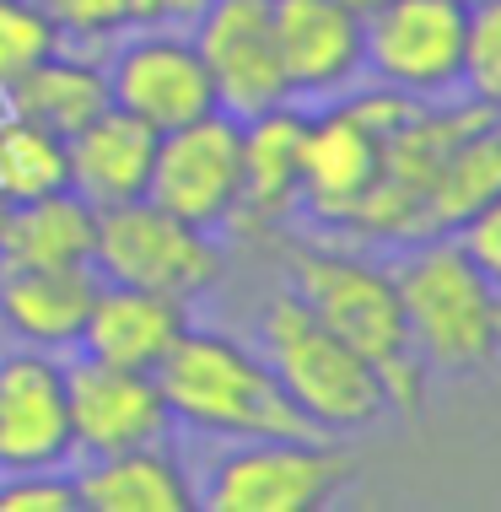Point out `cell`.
<instances>
[{"instance_id":"cell-1","label":"cell","mask_w":501,"mask_h":512,"mask_svg":"<svg viewBox=\"0 0 501 512\" xmlns=\"http://www.w3.org/2000/svg\"><path fill=\"white\" fill-rule=\"evenodd\" d=\"M286 292L313 308L324 324L340 335L351 351L378 372L388 410L421 415L426 405V378L405 329V308H399V286L394 270L367 265V259L345 254V248H324V243H297L286 248Z\"/></svg>"},{"instance_id":"cell-2","label":"cell","mask_w":501,"mask_h":512,"mask_svg":"<svg viewBox=\"0 0 501 512\" xmlns=\"http://www.w3.org/2000/svg\"><path fill=\"white\" fill-rule=\"evenodd\" d=\"M162 399L178 426L221 442H254V437H324L302 421V410L286 399L281 378L264 356L238 345L221 329H184L178 345L157 367Z\"/></svg>"},{"instance_id":"cell-3","label":"cell","mask_w":501,"mask_h":512,"mask_svg":"<svg viewBox=\"0 0 501 512\" xmlns=\"http://www.w3.org/2000/svg\"><path fill=\"white\" fill-rule=\"evenodd\" d=\"M405 248L410 254L394 265V286L421 367L442 378H469L491 367L501 356V292L480 275L453 232Z\"/></svg>"},{"instance_id":"cell-4","label":"cell","mask_w":501,"mask_h":512,"mask_svg":"<svg viewBox=\"0 0 501 512\" xmlns=\"http://www.w3.org/2000/svg\"><path fill=\"white\" fill-rule=\"evenodd\" d=\"M264 362L281 378L286 399L302 410V421L324 437L361 432L388 410V394L361 356L345 345L313 308H302L291 292L270 297L259 313Z\"/></svg>"},{"instance_id":"cell-5","label":"cell","mask_w":501,"mask_h":512,"mask_svg":"<svg viewBox=\"0 0 501 512\" xmlns=\"http://www.w3.org/2000/svg\"><path fill=\"white\" fill-rule=\"evenodd\" d=\"M410 103L394 87H372V92H340L329 98L318 114H308L302 130V211L318 227L351 232V221L361 216L372 184L383 168V141L399 119L410 114Z\"/></svg>"},{"instance_id":"cell-6","label":"cell","mask_w":501,"mask_h":512,"mask_svg":"<svg viewBox=\"0 0 501 512\" xmlns=\"http://www.w3.org/2000/svg\"><path fill=\"white\" fill-rule=\"evenodd\" d=\"M356 464L329 437H254L232 442L200 480L211 512H318L340 502Z\"/></svg>"},{"instance_id":"cell-7","label":"cell","mask_w":501,"mask_h":512,"mask_svg":"<svg viewBox=\"0 0 501 512\" xmlns=\"http://www.w3.org/2000/svg\"><path fill=\"white\" fill-rule=\"evenodd\" d=\"M97 281L141 286L178 302L205 297L221 281V243L194 221L162 211L157 200H124L97 211V248H92Z\"/></svg>"},{"instance_id":"cell-8","label":"cell","mask_w":501,"mask_h":512,"mask_svg":"<svg viewBox=\"0 0 501 512\" xmlns=\"http://www.w3.org/2000/svg\"><path fill=\"white\" fill-rule=\"evenodd\" d=\"M367 76L405 98H448L464 87L469 6L464 0H388L361 17Z\"/></svg>"},{"instance_id":"cell-9","label":"cell","mask_w":501,"mask_h":512,"mask_svg":"<svg viewBox=\"0 0 501 512\" xmlns=\"http://www.w3.org/2000/svg\"><path fill=\"white\" fill-rule=\"evenodd\" d=\"M238 189H243V119L211 108L205 119H189L178 130L157 135L146 200H157L162 211L216 232L238 211Z\"/></svg>"},{"instance_id":"cell-10","label":"cell","mask_w":501,"mask_h":512,"mask_svg":"<svg viewBox=\"0 0 501 512\" xmlns=\"http://www.w3.org/2000/svg\"><path fill=\"white\" fill-rule=\"evenodd\" d=\"M216 87V108L232 119H254L264 108L291 103L281 54H275L270 0H211L189 27Z\"/></svg>"},{"instance_id":"cell-11","label":"cell","mask_w":501,"mask_h":512,"mask_svg":"<svg viewBox=\"0 0 501 512\" xmlns=\"http://www.w3.org/2000/svg\"><path fill=\"white\" fill-rule=\"evenodd\" d=\"M108 71V103L135 114L151 130H178L216 108V87L189 33H135L114 49Z\"/></svg>"},{"instance_id":"cell-12","label":"cell","mask_w":501,"mask_h":512,"mask_svg":"<svg viewBox=\"0 0 501 512\" xmlns=\"http://www.w3.org/2000/svg\"><path fill=\"white\" fill-rule=\"evenodd\" d=\"M65 399H71V442L81 459L141 442H167L173 410L162 399L157 372L141 367H114V362H65Z\"/></svg>"},{"instance_id":"cell-13","label":"cell","mask_w":501,"mask_h":512,"mask_svg":"<svg viewBox=\"0 0 501 512\" xmlns=\"http://www.w3.org/2000/svg\"><path fill=\"white\" fill-rule=\"evenodd\" d=\"M270 27L291 103H329L367 76L361 17L340 0H270Z\"/></svg>"},{"instance_id":"cell-14","label":"cell","mask_w":501,"mask_h":512,"mask_svg":"<svg viewBox=\"0 0 501 512\" xmlns=\"http://www.w3.org/2000/svg\"><path fill=\"white\" fill-rule=\"evenodd\" d=\"M71 459L65 362L38 345H17L0 356V469H54Z\"/></svg>"},{"instance_id":"cell-15","label":"cell","mask_w":501,"mask_h":512,"mask_svg":"<svg viewBox=\"0 0 501 512\" xmlns=\"http://www.w3.org/2000/svg\"><path fill=\"white\" fill-rule=\"evenodd\" d=\"M302 130H308V108L281 103L264 114L243 119V189H238V211L227 227L259 232L281 227L302 200Z\"/></svg>"},{"instance_id":"cell-16","label":"cell","mask_w":501,"mask_h":512,"mask_svg":"<svg viewBox=\"0 0 501 512\" xmlns=\"http://www.w3.org/2000/svg\"><path fill=\"white\" fill-rule=\"evenodd\" d=\"M184 329H189V302L162 297V292H141V286L97 281V297H92L87 324H81L76 351L92 356V362L157 372L162 356L178 345Z\"/></svg>"},{"instance_id":"cell-17","label":"cell","mask_w":501,"mask_h":512,"mask_svg":"<svg viewBox=\"0 0 501 512\" xmlns=\"http://www.w3.org/2000/svg\"><path fill=\"white\" fill-rule=\"evenodd\" d=\"M81 512H194L200 486L167 442L97 453L76 469Z\"/></svg>"},{"instance_id":"cell-18","label":"cell","mask_w":501,"mask_h":512,"mask_svg":"<svg viewBox=\"0 0 501 512\" xmlns=\"http://www.w3.org/2000/svg\"><path fill=\"white\" fill-rule=\"evenodd\" d=\"M97 297V270H44V265H0V324L38 351H76L81 324Z\"/></svg>"},{"instance_id":"cell-19","label":"cell","mask_w":501,"mask_h":512,"mask_svg":"<svg viewBox=\"0 0 501 512\" xmlns=\"http://www.w3.org/2000/svg\"><path fill=\"white\" fill-rule=\"evenodd\" d=\"M65 151H71V189L92 211H108V205L146 195L151 162H157V130L108 103L65 141Z\"/></svg>"},{"instance_id":"cell-20","label":"cell","mask_w":501,"mask_h":512,"mask_svg":"<svg viewBox=\"0 0 501 512\" xmlns=\"http://www.w3.org/2000/svg\"><path fill=\"white\" fill-rule=\"evenodd\" d=\"M92 248H97V211L76 189H54V195L6 205L0 265L81 270V265H92Z\"/></svg>"},{"instance_id":"cell-21","label":"cell","mask_w":501,"mask_h":512,"mask_svg":"<svg viewBox=\"0 0 501 512\" xmlns=\"http://www.w3.org/2000/svg\"><path fill=\"white\" fill-rule=\"evenodd\" d=\"M0 98H6L11 114H27V119L44 124V130L71 141L81 124H92L108 108V71L92 54L60 44L44 65H33V71H27L17 87H6Z\"/></svg>"},{"instance_id":"cell-22","label":"cell","mask_w":501,"mask_h":512,"mask_svg":"<svg viewBox=\"0 0 501 512\" xmlns=\"http://www.w3.org/2000/svg\"><path fill=\"white\" fill-rule=\"evenodd\" d=\"M491 195H501V114H485L464 130V141L448 151L437 178V200H431V216H437V232H453L464 216H475Z\"/></svg>"},{"instance_id":"cell-23","label":"cell","mask_w":501,"mask_h":512,"mask_svg":"<svg viewBox=\"0 0 501 512\" xmlns=\"http://www.w3.org/2000/svg\"><path fill=\"white\" fill-rule=\"evenodd\" d=\"M54 189H71V151L65 135L44 130L27 114H0V195L11 205L17 200H38Z\"/></svg>"},{"instance_id":"cell-24","label":"cell","mask_w":501,"mask_h":512,"mask_svg":"<svg viewBox=\"0 0 501 512\" xmlns=\"http://www.w3.org/2000/svg\"><path fill=\"white\" fill-rule=\"evenodd\" d=\"M65 44V33L38 0H0V92L44 65L54 49Z\"/></svg>"},{"instance_id":"cell-25","label":"cell","mask_w":501,"mask_h":512,"mask_svg":"<svg viewBox=\"0 0 501 512\" xmlns=\"http://www.w3.org/2000/svg\"><path fill=\"white\" fill-rule=\"evenodd\" d=\"M464 87L480 108L501 114V0L469 6V49H464Z\"/></svg>"},{"instance_id":"cell-26","label":"cell","mask_w":501,"mask_h":512,"mask_svg":"<svg viewBox=\"0 0 501 512\" xmlns=\"http://www.w3.org/2000/svg\"><path fill=\"white\" fill-rule=\"evenodd\" d=\"M0 512H81L76 475L54 469H6L0 480Z\"/></svg>"},{"instance_id":"cell-27","label":"cell","mask_w":501,"mask_h":512,"mask_svg":"<svg viewBox=\"0 0 501 512\" xmlns=\"http://www.w3.org/2000/svg\"><path fill=\"white\" fill-rule=\"evenodd\" d=\"M65 33V44H108L124 33V0H38Z\"/></svg>"},{"instance_id":"cell-28","label":"cell","mask_w":501,"mask_h":512,"mask_svg":"<svg viewBox=\"0 0 501 512\" xmlns=\"http://www.w3.org/2000/svg\"><path fill=\"white\" fill-rule=\"evenodd\" d=\"M453 238L464 243V254L480 265V275L501 292V195H491L475 216H464L453 227Z\"/></svg>"},{"instance_id":"cell-29","label":"cell","mask_w":501,"mask_h":512,"mask_svg":"<svg viewBox=\"0 0 501 512\" xmlns=\"http://www.w3.org/2000/svg\"><path fill=\"white\" fill-rule=\"evenodd\" d=\"M211 0H124V27L135 33H189Z\"/></svg>"},{"instance_id":"cell-30","label":"cell","mask_w":501,"mask_h":512,"mask_svg":"<svg viewBox=\"0 0 501 512\" xmlns=\"http://www.w3.org/2000/svg\"><path fill=\"white\" fill-rule=\"evenodd\" d=\"M340 6H351L356 17H372V11H378V6H388V0H340Z\"/></svg>"},{"instance_id":"cell-31","label":"cell","mask_w":501,"mask_h":512,"mask_svg":"<svg viewBox=\"0 0 501 512\" xmlns=\"http://www.w3.org/2000/svg\"><path fill=\"white\" fill-rule=\"evenodd\" d=\"M6 205H11V200H6V195H0V221H6Z\"/></svg>"},{"instance_id":"cell-32","label":"cell","mask_w":501,"mask_h":512,"mask_svg":"<svg viewBox=\"0 0 501 512\" xmlns=\"http://www.w3.org/2000/svg\"><path fill=\"white\" fill-rule=\"evenodd\" d=\"M464 6H480V0H464Z\"/></svg>"}]
</instances>
